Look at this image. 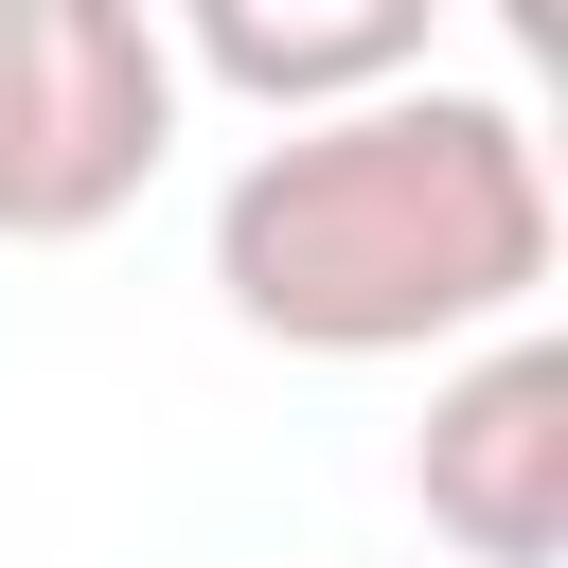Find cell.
<instances>
[{"mask_svg":"<svg viewBox=\"0 0 568 568\" xmlns=\"http://www.w3.org/2000/svg\"><path fill=\"white\" fill-rule=\"evenodd\" d=\"M178 89H231L266 124H320V106H373L426 71V0H355V18H266V0H195L178 36Z\"/></svg>","mask_w":568,"mask_h":568,"instance_id":"277c9868","label":"cell"},{"mask_svg":"<svg viewBox=\"0 0 568 568\" xmlns=\"http://www.w3.org/2000/svg\"><path fill=\"white\" fill-rule=\"evenodd\" d=\"M550 284V160L497 89H373L266 124L213 195V302L284 355H479Z\"/></svg>","mask_w":568,"mask_h":568,"instance_id":"6da1fadb","label":"cell"},{"mask_svg":"<svg viewBox=\"0 0 568 568\" xmlns=\"http://www.w3.org/2000/svg\"><path fill=\"white\" fill-rule=\"evenodd\" d=\"M178 160V53L142 0H0V248L142 213Z\"/></svg>","mask_w":568,"mask_h":568,"instance_id":"7a4b0ae2","label":"cell"},{"mask_svg":"<svg viewBox=\"0 0 568 568\" xmlns=\"http://www.w3.org/2000/svg\"><path fill=\"white\" fill-rule=\"evenodd\" d=\"M408 497L444 532V568H550L568 550V337H479L444 390H426V444H408Z\"/></svg>","mask_w":568,"mask_h":568,"instance_id":"3957f363","label":"cell"}]
</instances>
